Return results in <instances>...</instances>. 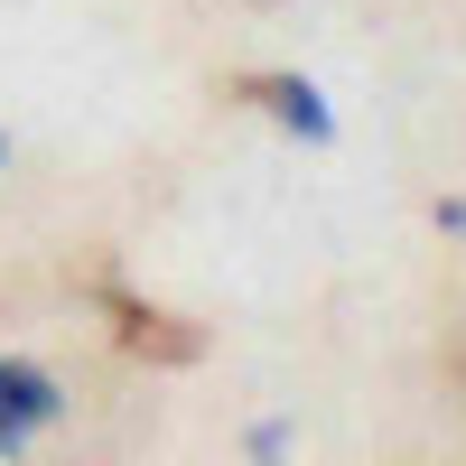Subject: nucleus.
Returning a JSON list of instances; mask_svg holds the SVG:
<instances>
[{"label": "nucleus", "instance_id": "1", "mask_svg": "<svg viewBox=\"0 0 466 466\" xmlns=\"http://www.w3.org/2000/svg\"><path fill=\"white\" fill-rule=\"evenodd\" d=\"M75 420V392L37 364V355H0V466H19L47 430Z\"/></svg>", "mask_w": 466, "mask_h": 466}, {"label": "nucleus", "instance_id": "2", "mask_svg": "<svg viewBox=\"0 0 466 466\" xmlns=\"http://www.w3.org/2000/svg\"><path fill=\"white\" fill-rule=\"evenodd\" d=\"M261 112H270V122H280L289 140H308V149H336L345 140V122H336V103H327V85H318V75H289V66H270V75H252V85H243Z\"/></svg>", "mask_w": 466, "mask_h": 466}, {"label": "nucleus", "instance_id": "3", "mask_svg": "<svg viewBox=\"0 0 466 466\" xmlns=\"http://www.w3.org/2000/svg\"><path fill=\"white\" fill-rule=\"evenodd\" d=\"M243 466H299V420L289 410H270L243 430Z\"/></svg>", "mask_w": 466, "mask_h": 466}, {"label": "nucleus", "instance_id": "4", "mask_svg": "<svg viewBox=\"0 0 466 466\" xmlns=\"http://www.w3.org/2000/svg\"><path fill=\"white\" fill-rule=\"evenodd\" d=\"M430 224H439V233H466V197H439V206H430Z\"/></svg>", "mask_w": 466, "mask_h": 466}, {"label": "nucleus", "instance_id": "5", "mask_svg": "<svg viewBox=\"0 0 466 466\" xmlns=\"http://www.w3.org/2000/svg\"><path fill=\"white\" fill-rule=\"evenodd\" d=\"M10 159H19V140H10V131H0V177H10Z\"/></svg>", "mask_w": 466, "mask_h": 466}]
</instances>
